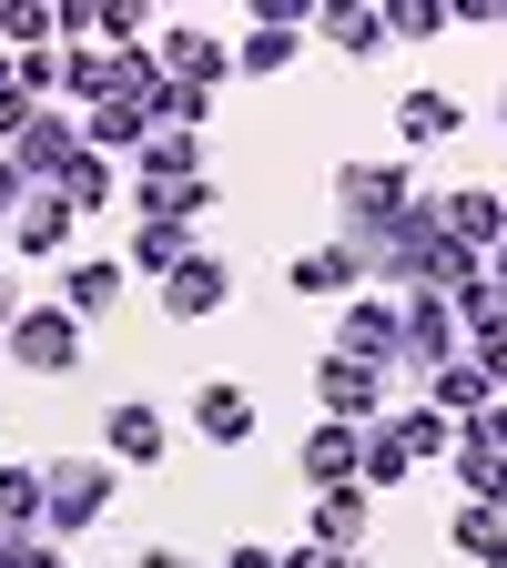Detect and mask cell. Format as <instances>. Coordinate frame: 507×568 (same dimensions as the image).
<instances>
[{"label":"cell","mask_w":507,"mask_h":568,"mask_svg":"<svg viewBox=\"0 0 507 568\" xmlns=\"http://www.w3.org/2000/svg\"><path fill=\"white\" fill-rule=\"evenodd\" d=\"M447 548L477 558V568H507V508H457L447 518Z\"/></svg>","instance_id":"24"},{"label":"cell","mask_w":507,"mask_h":568,"mask_svg":"<svg viewBox=\"0 0 507 568\" xmlns=\"http://www.w3.org/2000/svg\"><path fill=\"white\" fill-rule=\"evenodd\" d=\"M163 447H173V426H163L153 396H112L102 406V457L112 467H163Z\"/></svg>","instance_id":"8"},{"label":"cell","mask_w":507,"mask_h":568,"mask_svg":"<svg viewBox=\"0 0 507 568\" xmlns=\"http://www.w3.org/2000/svg\"><path fill=\"white\" fill-rule=\"evenodd\" d=\"M325 355H355V366H376V376H396L406 366V305L396 295H355V305H335V335H325Z\"/></svg>","instance_id":"1"},{"label":"cell","mask_w":507,"mask_h":568,"mask_svg":"<svg viewBox=\"0 0 507 568\" xmlns=\"http://www.w3.org/2000/svg\"><path fill=\"white\" fill-rule=\"evenodd\" d=\"M366 244H355V234H335V244H305L295 264H284V295H305V305H355V295H366Z\"/></svg>","instance_id":"4"},{"label":"cell","mask_w":507,"mask_h":568,"mask_svg":"<svg viewBox=\"0 0 507 568\" xmlns=\"http://www.w3.org/2000/svg\"><path fill=\"white\" fill-rule=\"evenodd\" d=\"M112 193H122V163H112V153H82V163L61 173V203H71V213H102Z\"/></svg>","instance_id":"29"},{"label":"cell","mask_w":507,"mask_h":568,"mask_svg":"<svg viewBox=\"0 0 507 568\" xmlns=\"http://www.w3.org/2000/svg\"><path fill=\"white\" fill-rule=\"evenodd\" d=\"M21 203H31V173H21L11 153H0V234H11V224H21Z\"/></svg>","instance_id":"35"},{"label":"cell","mask_w":507,"mask_h":568,"mask_svg":"<svg viewBox=\"0 0 507 568\" xmlns=\"http://www.w3.org/2000/svg\"><path fill=\"white\" fill-rule=\"evenodd\" d=\"M0 355H11L21 376H71V366H82V315H71V305H31Z\"/></svg>","instance_id":"7"},{"label":"cell","mask_w":507,"mask_h":568,"mask_svg":"<svg viewBox=\"0 0 507 568\" xmlns=\"http://www.w3.org/2000/svg\"><path fill=\"white\" fill-rule=\"evenodd\" d=\"M487 274H497V295H507V244H497V254H487Z\"/></svg>","instance_id":"42"},{"label":"cell","mask_w":507,"mask_h":568,"mask_svg":"<svg viewBox=\"0 0 507 568\" xmlns=\"http://www.w3.org/2000/svg\"><path fill=\"white\" fill-rule=\"evenodd\" d=\"M426 406H437V416H487L497 406V386H487V366H477V355H457V366H437V376H426Z\"/></svg>","instance_id":"21"},{"label":"cell","mask_w":507,"mask_h":568,"mask_svg":"<svg viewBox=\"0 0 507 568\" xmlns=\"http://www.w3.org/2000/svg\"><path fill=\"white\" fill-rule=\"evenodd\" d=\"M0 41L11 51H51L61 41V0H0Z\"/></svg>","instance_id":"28"},{"label":"cell","mask_w":507,"mask_h":568,"mask_svg":"<svg viewBox=\"0 0 507 568\" xmlns=\"http://www.w3.org/2000/svg\"><path fill=\"white\" fill-rule=\"evenodd\" d=\"M0 568H71V558H61V538H41V528H0Z\"/></svg>","instance_id":"33"},{"label":"cell","mask_w":507,"mask_h":568,"mask_svg":"<svg viewBox=\"0 0 507 568\" xmlns=\"http://www.w3.org/2000/svg\"><path fill=\"white\" fill-rule=\"evenodd\" d=\"M213 92H224V82H163V102H153V112H163L173 132H203V122H213Z\"/></svg>","instance_id":"31"},{"label":"cell","mask_w":507,"mask_h":568,"mask_svg":"<svg viewBox=\"0 0 507 568\" xmlns=\"http://www.w3.org/2000/svg\"><path fill=\"white\" fill-rule=\"evenodd\" d=\"M284 568H366L355 548H325V538H305V548H284Z\"/></svg>","instance_id":"36"},{"label":"cell","mask_w":507,"mask_h":568,"mask_svg":"<svg viewBox=\"0 0 507 568\" xmlns=\"http://www.w3.org/2000/svg\"><path fill=\"white\" fill-rule=\"evenodd\" d=\"M396 41H426V31H447V11H426V0H406V11H386Z\"/></svg>","instance_id":"37"},{"label":"cell","mask_w":507,"mask_h":568,"mask_svg":"<svg viewBox=\"0 0 507 568\" xmlns=\"http://www.w3.org/2000/svg\"><path fill=\"white\" fill-rule=\"evenodd\" d=\"M82 153H92V142H82V122H71V112H41V122L21 132V153H11V163L31 173V193H61V173L82 163Z\"/></svg>","instance_id":"10"},{"label":"cell","mask_w":507,"mask_h":568,"mask_svg":"<svg viewBox=\"0 0 507 568\" xmlns=\"http://www.w3.org/2000/svg\"><path fill=\"white\" fill-rule=\"evenodd\" d=\"M112 487H122L112 457H51V518H41V538H82V528H102V518H112Z\"/></svg>","instance_id":"2"},{"label":"cell","mask_w":507,"mask_h":568,"mask_svg":"<svg viewBox=\"0 0 507 568\" xmlns=\"http://www.w3.org/2000/svg\"><path fill=\"white\" fill-rule=\"evenodd\" d=\"M406 203H416L406 163H335V213H345V234H376V224H396Z\"/></svg>","instance_id":"6"},{"label":"cell","mask_w":507,"mask_h":568,"mask_svg":"<svg viewBox=\"0 0 507 568\" xmlns=\"http://www.w3.org/2000/svg\"><path fill=\"white\" fill-rule=\"evenodd\" d=\"M71 224H82V213H71L61 193H31V203H21V224H11V254H31V264H41V254H61V244H71Z\"/></svg>","instance_id":"23"},{"label":"cell","mask_w":507,"mask_h":568,"mask_svg":"<svg viewBox=\"0 0 507 568\" xmlns=\"http://www.w3.org/2000/svg\"><path fill=\"white\" fill-rule=\"evenodd\" d=\"M41 112H51V102H31L21 82H11V92H0V153H21V132H31Z\"/></svg>","instance_id":"34"},{"label":"cell","mask_w":507,"mask_h":568,"mask_svg":"<svg viewBox=\"0 0 507 568\" xmlns=\"http://www.w3.org/2000/svg\"><path fill=\"white\" fill-rule=\"evenodd\" d=\"M21 315H31V305H21V284L0 274V345H11V325H21Z\"/></svg>","instance_id":"40"},{"label":"cell","mask_w":507,"mask_h":568,"mask_svg":"<svg viewBox=\"0 0 507 568\" xmlns=\"http://www.w3.org/2000/svg\"><path fill=\"white\" fill-rule=\"evenodd\" d=\"M315 31H325L335 51H355V61L396 41V21H386V11H355V0H335V11H315Z\"/></svg>","instance_id":"25"},{"label":"cell","mask_w":507,"mask_h":568,"mask_svg":"<svg viewBox=\"0 0 507 568\" xmlns=\"http://www.w3.org/2000/svg\"><path fill=\"white\" fill-rule=\"evenodd\" d=\"M477 366H487V386L507 396V335H487V345H477Z\"/></svg>","instance_id":"39"},{"label":"cell","mask_w":507,"mask_h":568,"mask_svg":"<svg viewBox=\"0 0 507 568\" xmlns=\"http://www.w3.org/2000/svg\"><path fill=\"white\" fill-rule=\"evenodd\" d=\"M366 528H376V487H335V497H315V538H325V548H355V558H366Z\"/></svg>","instance_id":"22"},{"label":"cell","mask_w":507,"mask_h":568,"mask_svg":"<svg viewBox=\"0 0 507 568\" xmlns=\"http://www.w3.org/2000/svg\"><path fill=\"white\" fill-rule=\"evenodd\" d=\"M153 132H163V122H153V102H132V92H122V102H102V112H82V142H92V153H122V163H132Z\"/></svg>","instance_id":"18"},{"label":"cell","mask_w":507,"mask_h":568,"mask_svg":"<svg viewBox=\"0 0 507 568\" xmlns=\"http://www.w3.org/2000/svg\"><path fill=\"white\" fill-rule=\"evenodd\" d=\"M193 437H203V447H254V396H244L234 376L193 386Z\"/></svg>","instance_id":"13"},{"label":"cell","mask_w":507,"mask_h":568,"mask_svg":"<svg viewBox=\"0 0 507 568\" xmlns=\"http://www.w3.org/2000/svg\"><path fill=\"white\" fill-rule=\"evenodd\" d=\"M396 305H406V366H396V376L426 386L437 366H457V355H467V325H457V305L437 295V284H416V295H396Z\"/></svg>","instance_id":"5"},{"label":"cell","mask_w":507,"mask_h":568,"mask_svg":"<svg viewBox=\"0 0 507 568\" xmlns=\"http://www.w3.org/2000/svg\"><path fill=\"white\" fill-rule=\"evenodd\" d=\"M386 426H396V437H406V457H416V467H426V457H457V416H437V406H426V396H416V406H396Z\"/></svg>","instance_id":"27"},{"label":"cell","mask_w":507,"mask_h":568,"mask_svg":"<svg viewBox=\"0 0 507 568\" xmlns=\"http://www.w3.org/2000/svg\"><path fill=\"white\" fill-rule=\"evenodd\" d=\"M122 284H132V264H122V254H82V264L61 274V305L82 315V325H102V315L122 305Z\"/></svg>","instance_id":"16"},{"label":"cell","mask_w":507,"mask_h":568,"mask_svg":"<svg viewBox=\"0 0 507 568\" xmlns=\"http://www.w3.org/2000/svg\"><path fill=\"white\" fill-rule=\"evenodd\" d=\"M234 71H254V82H284V71H295V31H244V41H234Z\"/></svg>","instance_id":"30"},{"label":"cell","mask_w":507,"mask_h":568,"mask_svg":"<svg viewBox=\"0 0 507 568\" xmlns=\"http://www.w3.org/2000/svg\"><path fill=\"white\" fill-rule=\"evenodd\" d=\"M447 234H457L467 254H497V244H507V193L457 183V193H447Z\"/></svg>","instance_id":"17"},{"label":"cell","mask_w":507,"mask_h":568,"mask_svg":"<svg viewBox=\"0 0 507 568\" xmlns=\"http://www.w3.org/2000/svg\"><path fill=\"white\" fill-rule=\"evenodd\" d=\"M132 183H203V132H153V142H142V153H132Z\"/></svg>","instance_id":"20"},{"label":"cell","mask_w":507,"mask_h":568,"mask_svg":"<svg viewBox=\"0 0 507 568\" xmlns=\"http://www.w3.org/2000/svg\"><path fill=\"white\" fill-rule=\"evenodd\" d=\"M396 477H416L406 437H396V426H366V487H396Z\"/></svg>","instance_id":"32"},{"label":"cell","mask_w":507,"mask_h":568,"mask_svg":"<svg viewBox=\"0 0 507 568\" xmlns=\"http://www.w3.org/2000/svg\"><path fill=\"white\" fill-rule=\"evenodd\" d=\"M224 568H284V548H264V538H244V548H224Z\"/></svg>","instance_id":"38"},{"label":"cell","mask_w":507,"mask_h":568,"mask_svg":"<svg viewBox=\"0 0 507 568\" xmlns=\"http://www.w3.org/2000/svg\"><path fill=\"white\" fill-rule=\"evenodd\" d=\"M132 568H203V558H183V548H142Z\"/></svg>","instance_id":"41"},{"label":"cell","mask_w":507,"mask_h":568,"mask_svg":"<svg viewBox=\"0 0 507 568\" xmlns=\"http://www.w3.org/2000/svg\"><path fill=\"white\" fill-rule=\"evenodd\" d=\"M193 254H203V244H193L183 224H132V254H122V264L163 284V274H173V264H193Z\"/></svg>","instance_id":"26"},{"label":"cell","mask_w":507,"mask_h":568,"mask_svg":"<svg viewBox=\"0 0 507 568\" xmlns=\"http://www.w3.org/2000/svg\"><path fill=\"white\" fill-rule=\"evenodd\" d=\"M315 396H325V426H386V406H396V376H376V366H355V355H315Z\"/></svg>","instance_id":"3"},{"label":"cell","mask_w":507,"mask_h":568,"mask_svg":"<svg viewBox=\"0 0 507 568\" xmlns=\"http://www.w3.org/2000/svg\"><path fill=\"white\" fill-rule=\"evenodd\" d=\"M224 305H234V264L224 254H193V264L163 274V315L173 325H203V315H224Z\"/></svg>","instance_id":"9"},{"label":"cell","mask_w":507,"mask_h":568,"mask_svg":"<svg viewBox=\"0 0 507 568\" xmlns=\"http://www.w3.org/2000/svg\"><path fill=\"white\" fill-rule=\"evenodd\" d=\"M153 61H163V82H224V71H234V51L213 41V31H193V21L153 31Z\"/></svg>","instance_id":"14"},{"label":"cell","mask_w":507,"mask_h":568,"mask_svg":"<svg viewBox=\"0 0 507 568\" xmlns=\"http://www.w3.org/2000/svg\"><path fill=\"white\" fill-rule=\"evenodd\" d=\"M396 132L416 142V153H437V142H457V132H467V102H457L447 82H416V92L396 102Z\"/></svg>","instance_id":"15"},{"label":"cell","mask_w":507,"mask_h":568,"mask_svg":"<svg viewBox=\"0 0 507 568\" xmlns=\"http://www.w3.org/2000/svg\"><path fill=\"white\" fill-rule=\"evenodd\" d=\"M213 213H224V183L213 173L203 183H132V224H183L193 234V224H213Z\"/></svg>","instance_id":"12"},{"label":"cell","mask_w":507,"mask_h":568,"mask_svg":"<svg viewBox=\"0 0 507 568\" xmlns=\"http://www.w3.org/2000/svg\"><path fill=\"white\" fill-rule=\"evenodd\" d=\"M51 518V467L41 457H0V528H41Z\"/></svg>","instance_id":"19"},{"label":"cell","mask_w":507,"mask_h":568,"mask_svg":"<svg viewBox=\"0 0 507 568\" xmlns=\"http://www.w3.org/2000/svg\"><path fill=\"white\" fill-rule=\"evenodd\" d=\"M295 477H305L315 497H335V487H366V437H355V426H315V437L295 447Z\"/></svg>","instance_id":"11"}]
</instances>
